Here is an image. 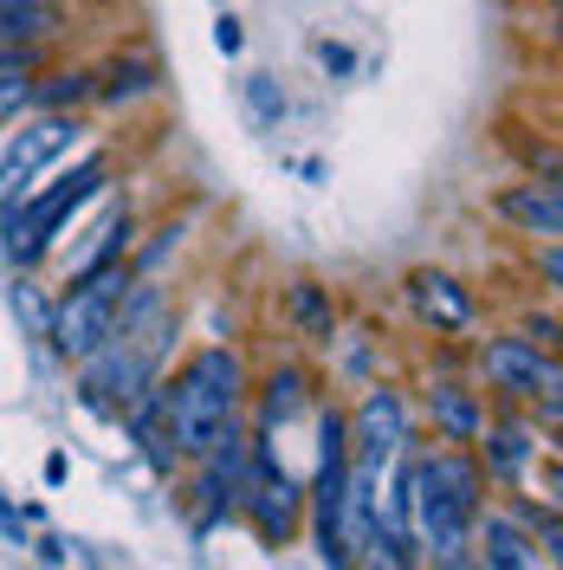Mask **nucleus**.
<instances>
[{
  "label": "nucleus",
  "mask_w": 563,
  "mask_h": 570,
  "mask_svg": "<svg viewBox=\"0 0 563 570\" xmlns=\"http://www.w3.org/2000/svg\"><path fill=\"white\" fill-rule=\"evenodd\" d=\"M486 376L505 395H557V356L537 351V337H493L486 344Z\"/></svg>",
  "instance_id": "obj_9"
},
{
  "label": "nucleus",
  "mask_w": 563,
  "mask_h": 570,
  "mask_svg": "<svg viewBox=\"0 0 563 570\" xmlns=\"http://www.w3.org/2000/svg\"><path fill=\"white\" fill-rule=\"evenodd\" d=\"M71 142H78V117H59V110H52V117L27 124L20 137L0 149V202H13V195H20L46 163H59V156H66Z\"/></svg>",
  "instance_id": "obj_6"
},
{
  "label": "nucleus",
  "mask_w": 563,
  "mask_h": 570,
  "mask_svg": "<svg viewBox=\"0 0 563 570\" xmlns=\"http://www.w3.org/2000/svg\"><path fill=\"white\" fill-rule=\"evenodd\" d=\"M298 512H305V493H298V480L273 466V454H253V493H247V519L259 525L266 544H285V538L298 532Z\"/></svg>",
  "instance_id": "obj_7"
},
{
  "label": "nucleus",
  "mask_w": 563,
  "mask_h": 570,
  "mask_svg": "<svg viewBox=\"0 0 563 570\" xmlns=\"http://www.w3.org/2000/svg\"><path fill=\"white\" fill-rule=\"evenodd\" d=\"M292 318L305 324V331H312L317 344H330V305H324V292H317L312 279H305V285H292Z\"/></svg>",
  "instance_id": "obj_20"
},
{
  "label": "nucleus",
  "mask_w": 563,
  "mask_h": 570,
  "mask_svg": "<svg viewBox=\"0 0 563 570\" xmlns=\"http://www.w3.org/2000/svg\"><path fill=\"white\" fill-rule=\"evenodd\" d=\"M124 292H130V273H124L117 259H110V266H91V273H78L71 298L59 305V318H52V344H59L66 356H91L110 337Z\"/></svg>",
  "instance_id": "obj_4"
},
{
  "label": "nucleus",
  "mask_w": 563,
  "mask_h": 570,
  "mask_svg": "<svg viewBox=\"0 0 563 570\" xmlns=\"http://www.w3.org/2000/svg\"><path fill=\"white\" fill-rule=\"evenodd\" d=\"M91 98V71H59L52 85H33V105L59 110V105H85Z\"/></svg>",
  "instance_id": "obj_22"
},
{
  "label": "nucleus",
  "mask_w": 563,
  "mask_h": 570,
  "mask_svg": "<svg viewBox=\"0 0 563 570\" xmlns=\"http://www.w3.org/2000/svg\"><path fill=\"white\" fill-rule=\"evenodd\" d=\"M486 570H531L525 538L512 532L505 519H486Z\"/></svg>",
  "instance_id": "obj_18"
},
{
  "label": "nucleus",
  "mask_w": 563,
  "mask_h": 570,
  "mask_svg": "<svg viewBox=\"0 0 563 570\" xmlns=\"http://www.w3.org/2000/svg\"><path fill=\"white\" fill-rule=\"evenodd\" d=\"M298 409H305V376H298V370H273V383H266V402H259V415H266V428L273 422H292V415H298Z\"/></svg>",
  "instance_id": "obj_17"
},
{
  "label": "nucleus",
  "mask_w": 563,
  "mask_h": 570,
  "mask_svg": "<svg viewBox=\"0 0 563 570\" xmlns=\"http://www.w3.org/2000/svg\"><path fill=\"white\" fill-rule=\"evenodd\" d=\"M98 181H105V156H85L71 176H59L52 188H39L33 202H20V208L7 214V253L13 259H39V253L52 247V234L71 220V208H85L98 195Z\"/></svg>",
  "instance_id": "obj_3"
},
{
  "label": "nucleus",
  "mask_w": 563,
  "mask_h": 570,
  "mask_svg": "<svg viewBox=\"0 0 563 570\" xmlns=\"http://www.w3.org/2000/svg\"><path fill=\"white\" fill-rule=\"evenodd\" d=\"M247 110H253V124H259V130H279L285 91H279V78H273V71H253V78H247Z\"/></svg>",
  "instance_id": "obj_19"
},
{
  "label": "nucleus",
  "mask_w": 563,
  "mask_h": 570,
  "mask_svg": "<svg viewBox=\"0 0 563 570\" xmlns=\"http://www.w3.org/2000/svg\"><path fill=\"white\" fill-rule=\"evenodd\" d=\"M486 461H493V473H505V480H512V473L531 461V434H525V428H498L493 448H486Z\"/></svg>",
  "instance_id": "obj_21"
},
{
  "label": "nucleus",
  "mask_w": 563,
  "mask_h": 570,
  "mask_svg": "<svg viewBox=\"0 0 563 570\" xmlns=\"http://www.w3.org/2000/svg\"><path fill=\"white\" fill-rule=\"evenodd\" d=\"M350 428V454L356 461H369V466H383L402 441H408V409H402V395L395 390H369L363 395V409H356V422Z\"/></svg>",
  "instance_id": "obj_10"
},
{
  "label": "nucleus",
  "mask_w": 563,
  "mask_h": 570,
  "mask_svg": "<svg viewBox=\"0 0 563 570\" xmlns=\"http://www.w3.org/2000/svg\"><path fill=\"white\" fill-rule=\"evenodd\" d=\"M408 505L422 519V538L441 564L466 558V532H473V512H480V466L466 454H434L408 473Z\"/></svg>",
  "instance_id": "obj_2"
},
{
  "label": "nucleus",
  "mask_w": 563,
  "mask_h": 570,
  "mask_svg": "<svg viewBox=\"0 0 563 570\" xmlns=\"http://www.w3.org/2000/svg\"><path fill=\"white\" fill-rule=\"evenodd\" d=\"M240 20H234V13H220V20H214V46H220V52H240Z\"/></svg>",
  "instance_id": "obj_24"
},
{
  "label": "nucleus",
  "mask_w": 563,
  "mask_h": 570,
  "mask_svg": "<svg viewBox=\"0 0 563 570\" xmlns=\"http://www.w3.org/2000/svg\"><path fill=\"white\" fill-rule=\"evenodd\" d=\"M408 298H415V312H422L434 331H466L473 324V298H466V285L454 279V273H415L408 279Z\"/></svg>",
  "instance_id": "obj_11"
},
{
  "label": "nucleus",
  "mask_w": 563,
  "mask_h": 570,
  "mask_svg": "<svg viewBox=\"0 0 563 570\" xmlns=\"http://www.w3.org/2000/svg\"><path fill=\"white\" fill-rule=\"evenodd\" d=\"M427 409H434V428H441L447 441H480V428H486L473 390H460V383H434V390H427Z\"/></svg>",
  "instance_id": "obj_13"
},
{
  "label": "nucleus",
  "mask_w": 563,
  "mask_h": 570,
  "mask_svg": "<svg viewBox=\"0 0 563 570\" xmlns=\"http://www.w3.org/2000/svg\"><path fill=\"white\" fill-rule=\"evenodd\" d=\"M240 395H247L240 356L220 351V344H214V351H195L188 363H181V376L169 383V395H162V409H169V441H176L181 454L214 448V441L234 428Z\"/></svg>",
  "instance_id": "obj_1"
},
{
  "label": "nucleus",
  "mask_w": 563,
  "mask_h": 570,
  "mask_svg": "<svg viewBox=\"0 0 563 570\" xmlns=\"http://www.w3.org/2000/svg\"><path fill=\"white\" fill-rule=\"evenodd\" d=\"M33 46H0V124L33 105Z\"/></svg>",
  "instance_id": "obj_14"
},
{
  "label": "nucleus",
  "mask_w": 563,
  "mask_h": 570,
  "mask_svg": "<svg viewBox=\"0 0 563 570\" xmlns=\"http://www.w3.org/2000/svg\"><path fill=\"white\" fill-rule=\"evenodd\" d=\"M105 105H130V98H142V91H156V66L149 59H117V66L105 71V85H91Z\"/></svg>",
  "instance_id": "obj_16"
},
{
  "label": "nucleus",
  "mask_w": 563,
  "mask_h": 570,
  "mask_svg": "<svg viewBox=\"0 0 563 570\" xmlns=\"http://www.w3.org/2000/svg\"><path fill=\"white\" fill-rule=\"evenodd\" d=\"M253 448L240 428H227L214 448H201L195 461H201V499H208V519L220 512V505H247V493H253Z\"/></svg>",
  "instance_id": "obj_8"
},
{
  "label": "nucleus",
  "mask_w": 563,
  "mask_h": 570,
  "mask_svg": "<svg viewBox=\"0 0 563 570\" xmlns=\"http://www.w3.org/2000/svg\"><path fill=\"white\" fill-rule=\"evenodd\" d=\"M498 214H512L518 227L544 234V240H557V227H563L557 181H518V188H505V195H498Z\"/></svg>",
  "instance_id": "obj_12"
},
{
  "label": "nucleus",
  "mask_w": 563,
  "mask_h": 570,
  "mask_svg": "<svg viewBox=\"0 0 563 570\" xmlns=\"http://www.w3.org/2000/svg\"><path fill=\"white\" fill-rule=\"evenodd\" d=\"M317 59H324V71H337V78H344V71H356V52H350V46H330V39L317 46Z\"/></svg>",
  "instance_id": "obj_23"
},
{
  "label": "nucleus",
  "mask_w": 563,
  "mask_h": 570,
  "mask_svg": "<svg viewBox=\"0 0 563 570\" xmlns=\"http://www.w3.org/2000/svg\"><path fill=\"white\" fill-rule=\"evenodd\" d=\"M52 33V7L46 0H0V46H33Z\"/></svg>",
  "instance_id": "obj_15"
},
{
  "label": "nucleus",
  "mask_w": 563,
  "mask_h": 570,
  "mask_svg": "<svg viewBox=\"0 0 563 570\" xmlns=\"http://www.w3.org/2000/svg\"><path fill=\"white\" fill-rule=\"evenodd\" d=\"M447 570H466V564H447Z\"/></svg>",
  "instance_id": "obj_25"
},
{
  "label": "nucleus",
  "mask_w": 563,
  "mask_h": 570,
  "mask_svg": "<svg viewBox=\"0 0 563 570\" xmlns=\"http://www.w3.org/2000/svg\"><path fill=\"white\" fill-rule=\"evenodd\" d=\"M344 480H350V428L330 409L317 422V480H312V512H317V551L330 564H350L344 544Z\"/></svg>",
  "instance_id": "obj_5"
}]
</instances>
